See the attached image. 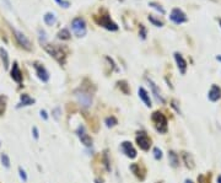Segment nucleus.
<instances>
[{"label":"nucleus","instance_id":"1","mask_svg":"<svg viewBox=\"0 0 221 183\" xmlns=\"http://www.w3.org/2000/svg\"><path fill=\"white\" fill-rule=\"evenodd\" d=\"M43 47L48 52V54H51L60 65H64L65 62H67V54H65V52L60 47H58L57 44H47V43H44Z\"/></svg>","mask_w":221,"mask_h":183},{"label":"nucleus","instance_id":"2","mask_svg":"<svg viewBox=\"0 0 221 183\" xmlns=\"http://www.w3.org/2000/svg\"><path fill=\"white\" fill-rule=\"evenodd\" d=\"M151 121H152L154 126L159 133H166L167 132V118L162 112H160V111L154 112L152 116H151Z\"/></svg>","mask_w":221,"mask_h":183},{"label":"nucleus","instance_id":"3","mask_svg":"<svg viewBox=\"0 0 221 183\" xmlns=\"http://www.w3.org/2000/svg\"><path fill=\"white\" fill-rule=\"evenodd\" d=\"M95 20H96V22L98 23L100 26L105 27L106 29H108V31H117L118 29V25L116 22H113L111 20L109 15L105 11L103 15H100V16H95Z\"/></svg>","mask_w":221,"mask_h":183},{"label":"nucleus","instance_id":"4","mask_svg":"<svg viewBox=\"0 0 221 183\" xmlns=\"http://www.w3.org/2000/svg\"><path fill=\"white\" fill-rule=\"evenodd\" d=\"M71 29L76 37H83L86 34V22L82 17H75L71 21Z\"/></svg>","mask_w":221,"mask_h":183},{"label":"nucleus","instance_id":"5","mask_svg":"<svg viewBox=\"0 0 221 183\" xmlns=\"http://www.w3.org/2000/svg\"><path fill=\"white\" fill-rule=\"evenodd\" d=\"M11 31H13L14 36H15V39L17 41V43H19L21 47H23L25 49L29 50L31 49V42H29V39L23 34L21 31H19V29H16L15 27L11 26Z\"/></svg>","mask_w":221,"mask_h":183},{"label":"nucleus","instance_id":"6","mask_svg":"<svg viewBox=\"0 0 221 183\" xmlns=\"http://www.w3.org/2000/svg\"><path fill=\"white\" fill-rule=\"evenodd\" d=\"M170 20L173 22V23H176V25H182V23L184 22H187L188 21V17L187 15L183 13V11L181 9H173L171 11V14H170Z\"/></svg>","mask_w":221,"mask_h":183},{"label":"nucleus","instance_id":"7","mask_svg":"<svg viewBox=\"0 0 221 183\" xmlns=\"http://www.w3.org/2000/svg\"><path fill=\"white\" fill-rule=\"evenodd\" d=\"M75 96L77 98V102H79L82 107H90L91 103H92V97L88 92H85V91H76L75 92Z\"/></svg>","mask_w":221,"mask_h":183},{"label":"nucleus","instance_id":"8","mask_svg":"<svg viewBox=\"0 0 221 183\" xmlns=\"http://www.w3.org/2000/svg\"><path fill=\"white\" fill-rule=\"evenodd\" d=\"M76 134H77V137H79L80 141H81V143H82L83 145H85V146L90 147V146L92 145V138H91L90 135L87 134V132H86L85 127L80 126L79 128H77V130H76Z\"/></svg>","mask_w":221,"mask_h":183},{"label":"nucleus","instance_id":"9","mask_svg":"<svg viewBox=\"0 0 221 183\" xmlns=\"http://www.w3.org/2000/svg\"><path fill=\"white\" fill-rule=\"evenodd\" d=\"M136 144H138V146L141 150L147 151L151 146V140L145 133H139V135L136 137Z\"/></svg>","mask_w":221,"mask_h":183},{"label":"nucleus","instance_id":"10","mask_svg":"<svg viewBox=\"0 0 221 183\" xmlns=\"http://www.w3.org/2000/svg\"><path fill=\"white\" fill-rule=\"evenodd\" d=\"M121 147H122L123 154H125L127 157H129V158H135L136 157V150L134 149V146L131 145L130 141H123Z\"/></svg>","mask_w":221,"mask_h":183},{"label":"nucleus","instance_id":"11","mask_svg":"<svg viewBox=\"0 0 221 183\" xmlns=\"http://www.w3.org/2000/svg\"><path fill=\"white\" fill-rule=\"evenodd\" d=\"M175 60H176V63H177V67H178V70H180V73L182 74V75H184L186 74V72H187V62H186V59L183 58V55L181 54V53H175Z\"/></svg>","mask_w":221,"mask_h":183},{"label":"nucleus","instance_id":"12","mask_svg":"<svg viewBox=\"0 0 221 183\" xmlns=\"http://www.w3.org/2000/svg\"><path fill=\"white\" fill-rule=\"evenodd\" d=\"M33 67H34V69H36V72H37L38 78H39L42 81L47 82V81L49 80V73L47 72V69H46L43 65H41V64H38V63H34Z\"/></svg>","mask_w":221,"mask_h":183},{"label":"nucleus","instance_id":"13","mask_svg":"<svg viewBox=\"0 0 221 183\" xmlns=\"http://www.w3.org/2000/svg\"><path fill=\"white\" fill-rule=\"evenodd\" d=\"M208 98L210 100L211 102H216L221 98V87L217 85H213L211 88L209 90L208 93Z\"/></svg>","mask_w":221,"mask_h":183},{"label":"nucleus","instance_id":"14","mask_svg":"<svg viewBox=\"0 0 221 183\" xmlns=\"http://www.w3.org/2000/svg\"><path fill=\"white\" fill-rule=\"evenodd\" d=\"M11 78H13V80H15L16 82H20L22 81V73L21 70L19 68V65H17V63L15 62L13 64V69H11Z\"/></svg>","mask_w":221,"mask_h":183},{"label":"nucleus","instance_id":"15","mask_svg":"<svg viewBox=\"0 0 221 183\" xmlns=\"http://www.w3.org/2000/svg\"><path fill=\"white\" fill-rule=\"evenodd\" d=\"M138 93H139V97L144 101V103L147 106V107H151V98H150V95L147 93V91L145 90V88L144 87H139Z\"/></svg>","mask_w":221,"mask_h":183},{"label":"nucleus","instance_id":"16","mask_svg":"<svg viewBox=\"0 0 221 183\" xmlns=\"http://www.w3.org/2000/svg\"><path fill=\"white\" fill-rule=\"evenodd\" d=\"M147 81H149V84H150V87H151V90H152V93H154V96L156 97V100L159 102H161V103H163L165 102V100H163V97L161 96V93H160V90H159V87L156 86V84L152 81V80H150V79H147Z\"/></svg>","mask_w":221,"mask_h":183},{"label":"nucleus","instance_id":"17","mask_svg":"<svg viewBox=\"0 0 221 183\" xmlns=\"http://www.w3.org/2000/svg\"><path fill=\"white\" fill-rule=\"evenodd\" d=\"M20 100H21V102H20V104L17 106V107H26V106H31V104H33L36 101L32 98V97H29L28 95H26V93H22V95L20 96Z\"/></svg>","mask_w":221,"mask_h":183},{"label":"nucleus","instance_id":"18","mask_svg":"<svg viewBox=\"0 0 221 183\" xmlns=\"http://www.w3.org/2000/svg\"><path fill=\"white\" fill-rule=\"evenodd\" d=\"M168 161L172 167H178L180 166V157L175 151H168Z\"/></svg>","mask_w":221,"mask_h":183},{"label":"nucleus","instance_id":"19","mask_svg":"<svg viewBox=\"0 0 221 183\" xmlns=\"http://www.w3.org/2000/svg\"><path fill=\"white\" fill-rule=\"evenodd\" d=\"M43 20L46 22V25H48V26H53L54 23L57 22V17L55 15L53 14V13H47L44 16H43Z\"/></svg>","mask_w":221,"mask_h":183},{"label":"nucleus","instance_id":"20","mask_svg":"<svg viewBox=\"0 0 221 183\" xmlns=\"http://www.w3.org/2000/svg\"><path fill=\"white\" fill-rule=\"evenodd\" d=\"M0 57H1V60H3V65L5 69H9V65H10V62H9V54L8 52L5 50L4 48H0Z\"/></svg>","mask_w":221,"mask_h":183},{"label":"nucleus","instance_id":"21","mask_svg":"<svg viewBox=\"0 0 221 183\" xmlns=\"http://www.w3.org/2000/svg\"><path fill=\"white\" fill-rule=\"evenodd\" d=\"M183 160H184V163H186V166L188 168H193L194 167V160H193V156L188 154V152H183Z\"/></svg>","mask_w":221,"mask_h":183},{"label":"nucleus","instance_id":"22","mask_svg":"<svg viewBox=\"0 0 221 183\" xmlns=\"http://www.w3.org/2000/svg\"><path fill=\"white\" fill-rule=\"evenodd\" d=\"M58 38L62 39V41H68V39H70V38H71V34H70V32H69V29H67V28L60 29V31L58 32Z\"/></svg>","mask_w":221,"mask_h":183},{"label":"nucleus","instance_id":"23","mask_svg":"<svg viewBox=\"0 0 221 183\" xmlns=\"http://www.w3.org/2000/svg\"><path fill=\"white\" fill-rule=\"evenodd\" d=\"M149 6H151V8H154L156 11H159L160 14H162V15H165L166 14V11H165V9L161 6V5L159 4V3H155V1H150L149 3Z\"/></svg>","mask_w":221,"mask_h":183},{"label":"nucleus","instance_id":"24","mask_svg":"<svg viewBox=\"0 0 221 183\" xmlns=\"http://www.w3.org/2000/svg\"><path fill=\"white\" fill-rule=\"evenodd\" d=\"M118 85H119V88L125 93V95H129V88H128V84L127 81H118Z\"/></svg>","mask_w":221,"mask_h":183},{"label":"nucleus","instance_id":"25","mask_svg":"<svg viewBox=\"0 0 221 183\" xmlns=\"http://www.w3.org/2000/svg\"><path fill=\"white\" fill-rule=\"evenodd\" d=\"M106 126L108 127V128H111V127H114L116 124H117V119H116V117H107L106 118Z\"/></svg>","mask_w":221,"mask_h":183},{"label":"nucleus","instance_id":"26","mask_svg":"<svg viewBox=\"0 0 221 183\" xmlns=\"http://www.w3.org/2000/svg\"><path fill=\"white\" fill-rule=\"evenodd\" d=\"M5 108H6V97L0 96V116L5 112Z\"/></svg>","mask_w":221,"mask_h":183},{"label":"nucleus","instance_id":"27","mask_svg":"<svg viewBox=\"0 0 221 183\" xmlns=\"http://www.w3.org/2000/svg\"><path fill=\"white\" fill-rule=\"evenodd\" d=\"M147 19H149V21H150L154 26H156V27H162V26H163V22H162V21H160V20H157V19H155V17L151 16V15L149 16Z\"/></svg>","mask_w":221,"mask_h":183},{"label":"nucleus","instance_id":"28","mask_svg":"<svg viewBox=\"0 0 221 183\" xmlns=\"http://www.w3.org/2000/svg\"><path fill=\"white\" fill-rule=\"evenodd\" d=\"M0 158H1V162H3L4 166L6 167V168H9L10 167V158H9V156L6 154H1Z\"/></svg>","mask_w":221,"mask_h":183},{"label":"nucleus","instance_id":"29","mask_svg":"<svg viewBox=\"0 0 221 183\" xmlns=\"http://www.w3.org/2000/svg\"><path fill=\"white\" fill-rule=\"evenodd\" d=\"M103 162H105V166L107 171H111V166H109V160H108V152L107 150L103 152Z\"/></svg>","mask_w":221,"mask_h":183},{"label":"nucleus","instance_id":"30","mask_svg":"<svg viewBox=\"0 0 221 183\" xmlns=\"http://www.w3.org/2000/svg\"><path fill=\"white\" fill-rule=\"evenodd\" d=\"M154 157L156 158V160H161V158H162V151H161L159 147H155L154 149Z\"/></svg>","mask_w":221,"mask_h":183},{"label":"nucleus","instance_id":"31","mask_svg":"<svg viewBox=\"0 0 221 183\" xmlns=\"http://www.w3.org/2000/svg\"><path fill=\"white\" fill-rule=\"evenodd\" d=\"M139 34H140V37L142 39H145L146 38V34H147V31H146V28L144 25H140V29H139Z\"/></svg>","mask_w":221,"mask_h":183},{"label":"nucleus","instance_id":"32","mask_svg":"<svg viewBox=\"0 0 221 183\" xmlns=\"http://www.w3.org/2000/svg\"><path fill=\"white\" fill-rule=\"evenodd\" d=\"M130 170L135 173V176L140 177V170H139V166H138L136 163H133V165H131V166H130Z\"/></svg>","mask_w":221,"mask_h":183},{"label":"nucleus","instance_id":"33","mask_svg":"<svg viewBox=\"0 0 221 183\" xmlns=\"http://www.w3.org/2000/svg\"><path fill=\"white\" fill-rule=\"evenodd\" d=\"M19 175H20L21 179H22L23 182H27V175H26V172H25V170L21 168V167H19Z\"/></svg>","mask_w":221,"mask_h":183},{"label":"nucleus","instance_id":"34","mask_svg":"<svg viewBox=\"0 0 221 183\" xmlns=\"http://www.w3.org/2000/svg\"><path fill=\"white\" fill-rule=\"evenodd\" d=\"M55 1L60 5V6H63V8H69L70 6V1H68V0H55Z\"/></svg>","mask_w":221,"mask_h":183},{"label":"nucleus","instance_id":"35","mask_svg":"<svg viewBox=\"0 0 221 183\" xmlns=\"http://www.w3.org/2000/svg\"><path fill=\"white\" fill-rule=\"evenodd\" d=\"M59 114H60V108L55 107L54 109H53V117H54L57 121H59Z\"/></svg>","mask_w":221,"mask_h":183},{"label":"nucleus","instance_id":"36","mask_svg":"<svg viewBox=\"0 0 221 183\" xmlns=\"http://www.w3.org/2000/svg\"><path fill=\"white\" fill-rule=\"evenodd\" d=\"M32 133H33V138H34L36 140H37V139L39 138V133H38V129L36 128V127H33V128H32Z\"/></svg>","mask_w":221,"mask_h":183},{"label":"nucleus","instance_id":"37","mask_svg":"<svg viewBox=\"0 0 221 183\" xmlns=\"http://www.w3.org/2000/svg\"><path fill=\"white\" fill-rule=\"evenodd\" d=\"M39 113H41V117L43 118L44 121H47V119H48V114H47V112H46L44 109H42V111L39 112Z\"/></svg>","mask_w":221,"mask_h":183},{"label":"nucleus","instance_id":"38","mask_svg":"<svg viewBox=\"0 0 221 183\" xmlns=\"http://www.w3.org/2000/svg\"><path fill=\"white\" fill-rule=\"evenodd\" d=\"M198 182H199V183H208V182H206V177H205V176H199V177H198Z\"/></svg>","mask_w":221,"mask_h":183},{"label":"nucleus","instance_id":"39","mask_svg":"<svg viewBox=\"0 0 221 183\" xmlns=\"http://www.w3.org/2000/svg\"><path fill=\"white\" fill-rule=\"evenodd\" d=\"M217 183H221V175L217 177Z\"/></svg>","mask_w":221,"mask_h":183},{"label":"nucleus","instance_id":"40","mask_svg":"<svg viewBox=\"0 0 221 183\" xmlns=\"http://www.w3.org/2000/svg\"><path fill=\"white\" fill-rule=\"evenodd\" d=\"M216 59H217L219 62H221V55H217V57H216Z\"/></svg>","mask_w":221,"mask_h":183},{"label":"nucleus","instance_id":"41","mask_svg":"<svg viewBox=\"0 0 221 183\" xmlns=\"http://www.w3.org/2000/svg\"><path fill=\"white\" fill-rule=\"evenodd\" d=\"M184 183H193V181H190V179H187V181L184 182Z\"/></svg>","mask_w":221,"mask_h":183},{"label":"nucleus","instance_id":"42","mask_svg":"<svg viewBox=\"0 0 221 183\" xmlns=\"http://www.w3.org/2000/svg\"><path fill=\"white\" fill-rule=\"evenodd\" d=\"M95 183H101V182H100L98 179H95Z\"/></svg>","mask_w":221,"mask_h":183},{"label":"nucleus","instance_id":"43","mask_svg":"<svg viewBox=\"0 0 221 183\" xmlns=\"http://www.w3.org/2000/svg\"><path fill=\"white\" fill-rule=\"evenodd\" d=\"M219 23H220V26H221V19H219Z\"/></svg>","mask_w":221,"mask_h":183},{"label":"nucleus","instance_id":"44","mask_svg":"<svg viewBox=\"0 0 221 183\" xmlns=\"http://www.w3.org/2000/svg\"><path fill=\"white\" fill-rule=\"evenodd\" d=\"M159 183H161V182H159Z\"/></svg>","mask_w":221,"mask_h":183}]
</instances>
